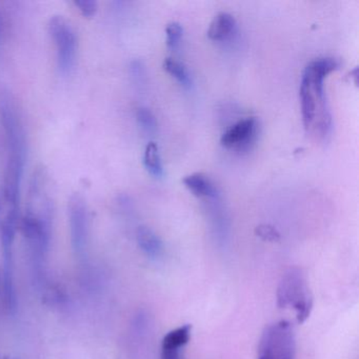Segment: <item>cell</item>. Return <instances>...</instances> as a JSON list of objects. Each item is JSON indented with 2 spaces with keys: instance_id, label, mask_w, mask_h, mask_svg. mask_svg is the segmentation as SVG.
<instances>
[{
  "instance_id": "9",
  "label": "cell",
  "mask_w": 359,
  "mask_h": 359,
  "mask_svg": "<svg viewBox=\"0 0 359 359\" xmlns=\"http://www.w3.org/2000/svg\"><path fill=\"white\" fill-rule=\"evenodd\" d=\"M182 182L193 195L199 198L216 199L217 197L215 187L203 173L190 174L182 180Z\"/></svg>"
},
{
  "instance_id": "15",
  "label": "cell",
  "mask_w": 359,
  "mask_h": 359,
  "mask_svg": "<svg viewBox=\"0 0 359 359\" xmlns=\"http://www.w3.org/2000/svg\"><path fill=\"white\" fill-rule=\"evenodd\" d=\"M74 6L83 18H91L97 13L98 4L95 0H76L74 1Z\"/></svg>"
},
{
  "instance_id": "2",
  "label": "cell",
  "mask_w": 359,
  "mask_h": 359,
  "mask_svg": "<svg viewBox=\"0 0 359 359\" xmlns=\"http://www.w3.org/2000/svg\"><path fill=\"white\" fill-rule=\"evenodd\" d=\"M277 306L293 311L298 323H304L313 310V296L302 269L290 268L281 277L276 292Z\"/></svg>"
},
{
  "instance_id": "10",
  "label": "cell",
  "mask_w": 359,
  "mask_h": 359,
  "mask_svg": "<svg viewBox=\"0 0 359 359\" xmlns=\"http://www.w3.org/2000/svg\"><path fill=\"white\" fill-rule=\"evenodd\" d=\"M235 26H236V22L231 14L226 13V12H220L210 24L208 36L211 41H224L232 34Z\"/></svg>"
},
{
  "instance_id": "11",
  "label": "cell",
  "mask_w": 359,
  "mask_h": 359,
  "mask_svg": "<svg viewBox=\"0 0 359 359\" xmlns=\"http://www.w3.org/2000/svg\"><path fill=\"white\" fill-rule=\"evenodd\" d=\"M144 165L147 171L156 178H161L163 176V167L161 163L159 149L155 142H149L144 149Z\"/></svg>"
},
{
  "instance_id": "13",
  "label": "cell",
  "mask_w": 359,
  "mask_h": 359,
  "mask_svg": "<svg viewBox=\"0 0 359 359\" xmlns=\"http://www.w3.org/2000/svg\"><path fill=\"white\" fill-rule=\"evenodd\" d=\"M136 119L142 130L148 133H154L157 129V121L155 115L148 108H140L136 112Z\"/></svg>"
},
{
  "instance_id": "3",
  "label": "cell",
  "mask_w": 359,
  "mask_h": 359,
  "mask_svg": "<svg viewBox=\"0 0 359 359\" xmlns=\"http://www.w3.org/2000/svg\"><path fill=\"white\" fill-rule=\"evenodd\" d=\"M257 359H296V338L291 323L277 321L262 332Z\"/></svg>"
},
{
  "instance_id": "12",
  "label": "cell",
  "mask_w": 359,
  "mask_h": 359,
  "mask_svg": "<svg viewBox=\"0 0 359 359\" xmlns=\"http://www.w3.org/2000/svg\"><path fill=\"white\" fill-rule=\"evenodd\" d=\"M163 69L184 87L190 88L192 86L190 73L178 60L174 58H165L163 62Z\"/></svg>"
},
{
  "instance_id": "8",
  "label": "cell",
  "mask_w": 359,
  "mask_h": 359,
  "mask_svg": "<svg viewBox=\"0 0 359 359\" xmlns=\"http://www.w3.org/2000/svg\"><path fill=\"white\" fill-rule=\"evenodd\" d=\"M136 239L140 250L147 257L152 260H158L163 257V243L154 231L148 226H140L136 232Z\"/></svg>"
},
{
  "instance_id": "17",
  "label": "cell",
  "mask_w": 359,
  "mask_h": 359,
  "mask_svg": "<svg viewBox=\"0 0 359 359\" xmlns=\"http://www.w3.org/2000/svg\"><path fill=\"white\" fill-rule=\"evenodd\" d=\"M4 359H20L18 357L12 356V355H7V356L4 357Z\"/></svg>"
},
{
  "instance_id": "7",
  "label": "cell",
  "mask_w": 359,
  "mask_h": 359,
  "mask_svg": "<svg viewBox=\"0 0 359 359\" xmlns=\"http://www.w3.org/2000/svg\"><path fill=\"white\" fill-rule=\"evenodd\" d=\"M192 325H182L171 330L161 340V359H182L184 348L189 344Z\"/></svg>"
},
{
  "instance_id": "5",
  "label": "cell",
  "mask_w": 359,
  "mask_h": 359,
  "mask_svg": "<svg viewBox=\"0 0 359 359\" xmlns=\"http://www.w3.org/2000/svg\"><path fill=\"white\" fill-rule=\"evenodd\" d=\"M68 214L73 249L77 254H83L87 247L89 235V214L83 195L75 193L70 197Z\"/></svg>"
},
{
  "instance_id": "1",
  "label": "cell",
  "mask_w": 359,
  "mask_h": 359,
  "mask_svg": "<svg viewBox=\"0 0 359 359\" xmlns=\"http://www.w3.org/2000/svg\"><path fill=\"white\" fill-rule=\"evenodd\" d=\"M337 68V60L334 58H317L309 62L302 73L299 89L302 121L308 131L316 130L321 137L329 135L332 129L331 114L325 102L323 81Z\"/></svg>"
},
{
  "instance_id": "4",
  "label": "cell",
  "mask_w": 359,
  "mask_h": 359,
  "mask_svg": "<svg viewBox=\"0 0 359 359\" xmlns=\"http://www.w3.org/2000/svg\"><path fill=\"white\" fill-rule=\"evenodd\" d=\"M48 32L56 47L57 67L62 75L70 74L74 68L77 53V39L74 29L64 16L50 18Z\"/></svg>"
},
{
  "instance_id": "16",
  "label": "cell",
  "mask_w": 359,
  "mask_h": 359,
  "mask_svg": "<svg viewBox=\"0 0 359 359\" xmlns=\"http://www.w3.org/2000/svg\"><path fill=\"white\" fill-rule=\"evenodd\" d=\"M256 232H257L258 236L266 239V241H276L279 238V233L273 226H266V224L258 226L256 229Z\"/></svg>"
},
{
  "instance_id": "18",
  "label": "cell",
  "mask_w": 359,
  "mask_h": 359,
  "mask_svg": "<svg viewBox=\"0 0 359 359\" xmlns=\"http://www.w3.org/2000/svg\"><path fill=\"white\" fill-rule=\"evenodd\" d=\"M0 285H1V271H0Z\"/></svg>"
},
{
  "instance_id": "19",
  "label": "cell",
  "mask_w": 359,
  "mask_h": 359,
  "mask_svg": "<svg viewBox=\"0 0 359 359\" xmlns=\"http://www.w3.org/2000/svg\"><path fill=\"white\" fill-rule=\"evenodd\" d=\"M0 31H1V20H0Z\"/></svg>"
},
{
  "instance_id": "6",
  "label": "cell",
  "mask_w": 359,
  "mask_h": 359,
  "mask_svg": "<svg viewBox=\"0 0 359 359\" xmlns=\"http://www.w3.org/2000/svg\"><path fill=\"white\" fill-rule=\"evenodd\" d=\"M257 129V121L254 117L241 119L229 128L220 138V142L224 148L241 150L247 148L254 140Z\"/></svg>"
},
{
  "instance_id": "14",
  "label": "cell",
  "mask_w": 359,
  "mask_h": 359,
  "mask_svg": "<svg viewBox=\"0 0 359 359\" xmlns=\"http://www.w3.org/2000/svg\"><path fill=\"white\" fill-rule=\"evenodd\" d=\"M165 33H167V45L171 49H176L180 45V39L184 33L182 25L180 22H170L165 28Z\"/></svg>"
}]
</instances>
